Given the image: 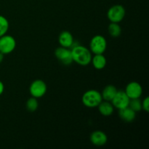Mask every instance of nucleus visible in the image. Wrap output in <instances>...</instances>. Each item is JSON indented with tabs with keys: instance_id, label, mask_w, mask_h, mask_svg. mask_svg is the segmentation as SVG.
Instances as JSON below:
<instances>
[{
	"instance_id": "nucleus-10",
	"label": "nucleus",
	"mask_w": 149,
	"mask_h": 149,
	"mask_svg": "<svg viewBox=\"0 0 149 149\" xmlns=\"http://www.w3.org/2000/svg\"><path fill=\"white\" fill-rule=\"evenodd\" d=\"M90 142L95 146H103L108 142V136L101 130H95L91 133L90 136Z\"/></svg>"
},
{
	"instance_id": "nucleus-8",
	"label": "nucleus",
	"mask_w": 149,
	"mask_h": 149,
	"mask_svg": "<svg viewBox=\"0 0 149 149\" xmlns=\"http://www.w3.org/2000/svg\"><path fill=\"white\" fill-rule=\"evenodd\" d=\"M130 100L125 90H118L114 97L112 99L111 103L113 104L114 109L120 110V109L126 108L129 106Z\"/></svg>"
},
{
	"instance_id": "nucleus-21",
	"label": "nucleus",
	"mask_w": 149,
	"mask_h": 149,
	"mask_svg": "<svg viewBox=\"0 0 149 149\" xmlns=\"http://www.w3.org/2000/svg\"><path fill=\"white\" fill-rule=\"evenodd\" d=\"M4 91V84H3L2 81L0 80V96L3 94Z\"/></svg>"
},
{
	"instance_id": "nucleus-12",
	"label": "nucleus",
	"mask_w": 149,
	"mask_h": 149,
	"mask_svg": "<svg viewBox=\"0 0 149 149\" xmlns=\"http://www.w3.org/2000/svg\"><path fill=\"white\" fill-rule=\"evenodd\" d=\"M97 109H98L99 113L103 116H111L114 111V107L111 102L103 100L97 106Z\"/></svg>"
},
{
	"instance_id": "nucleus-17",
	"label": "nucleus",
	"mask_w": 149,
	"mask_h": 149,
	"mask_svg": "<svg viewBox=\"0 0 149 149\" xmlns=\"http://www.w3.org/2000/svg\"><path fill=\"white\" fill-rule=\"evenodd\" d=\"M26 107L29 111L34 112L36 111L39 107V102H38L37 98L33 97H31L30 98L28 99L26 103Z\"/></svg>"
},
{
	"instance_id": "nucleus-18",
	"label": "nucleus",
	"mask_w": 149,
	"mask_h": 149,
	"mask_svg": "<svg viewBox=\"0 0 149 149\" xmlns=\"http://www.w3.org/2000/svg\"><path fill=\"white\" fill-rule=\"evenodd\" d=\"M9 27L10 23L8 20L3 15H0V37L7 33Z\"/></svg>"
},
{
	"instance_id": "nucleus-15",
	"label": "nucleus",
	"mask_w": 149,
	"mask_h": 149,
	"mask_svg": "<svg viewBox=\"0 0 149 149\" xmlns=\"http://www.w3.org/2000/svg\"><path fill=\"white\" fill-rule=\"evenodd\" d=\"M118 90L114 85L112 84H109V85L106 86L104 89L103 90L101 93L102 97H103V100H106V101H111L112 99L114 97L115 95L117 93Z\"/></svg>"
},
{
	"instance_id": "nucleus-1",
	"label": "nucleus",
	"mask_w": 149,
	"mask_h": 149,
	"mask_svg": "<svg viewBox=\"0 0 149 149\" xmlns=\"http://www.w3.org/2000/svg\"><path fill=\"white\" fill-rule=\"evenodd\" d=\"M71 51L73 62L81 66H86L90 64L93 55L90 49L74 41V45L71 47Z\"/></svg>"
},
{
	"instance_id": "nucleus-3",
	"label": "nucleus",
	"mask_w": 149,
	"mask_h": 149,
	"mask_svg": "<svg viewBox=\"0 0 149 149\" xmlns=\"http://www.w3.org/2000/svg\"><path fill=\"white\" fill-rule=\"evenodd\" d=\"M107 49V41L102 35H95L90 42V50L94 55L103 54Z\"/></svg>"
},
{
	"instance_id": "nucleus-16",
	"label": "nucleus",
	"mask_w": 149,
	"mask_h": 149,
	"mask_svg": "<svg viewBox=\"0 0 149 149\" xmlns=\"http://www.w3.org/2000/svg\"><path fill=\"white\" fill-rule=\"evenodd\" d=\"M108 31L110 36L113 38H117L122 33V28L117 23H111L109 24Z\"/></svg>"
},
{
	"instance_id": "nucleus-20",
	"label": "nucleus",
	"mask_w": 149,
	"mask_h": 149,
	"mask_svg": "<svg viewBox=\"0 0 149 149\" xmlns=\"http://www.w3.org/2000/svg\"><path fill=\"white\" fill-rule=\"evenodd\" d=\"M142 110L145 111L146 112L149 111V97L148 96H146L142 101Z\"/></svg>"
},
{
	"instance_id": "nucleus-4",
	"label": "nucleus",
	"mask_w": 149,
	"mask_h": 149,
	"mask_svg": "<svg viewBox=\"0 0 149 149\" xmlns=\"http://www.w3.org/2000/svg\"><path fill=\"white\" fill-rule=\"evenodd\" d=\"M126 15V10L121 4H115L109 9L107 17L111 23H119L123 20Z\"/></svg>"
},
{
	"instance_id": "nucleus-11",
	"label": "nucleus",
	"mask_w": 149,
	"mask_h": 149,
	"mask_svg": "<svg viewBox=\"0 0 149 149\" xmlns=\"http://www.w3.org/2000/svg\"><path fill=\"white\" fill-rule=\"evenodd\" d=\"M74 39L72 33L68 31H63L61 32L58 36V43L63 47L71 49L74 45Z\"/></svg>"
},
{
	"instance_id": "nucleus-5",
	"label": "nucleus",
	"mask_w": 149,
	"mask_h": 149,
	"mask_svg": "<svg viewBox=\"0 0 149 149\" xmlns=\"http://www.w3.org/2000/svg\"><path fill=\"white\" fill-rule=\"evenodd\" d=\"M16 47V40L13 36L4 34L0 37V52L7 55L15 50Z\"/></svg>"
},
{
	"instance_id": "nucleus-7",
	"label": "nucleus",
	"mask_w": 149,
	"mask_h": 149,
	"mask_svg": "<svg viewBox=\"0 0 149 149\" xmlns=\"http://www.w3.org/2000/svg\"><path fill=\"white\" fill-rule=\"evenodd\" d=\"M55 56L62 64L69 65L73 63L71 49L60 47L55 50Z\"/></svg>"
},
{
	"instance_id": "nucleus-22",
	"label": "nucleus",
	"mask_w": 149,
	"mask_h": 149,
	"mask_svg": "<svg viewBox=\"0 0 149 149\" xmlns=\"http://www.w3.org/2000/svg\"><path fill=\"white\" fill-rule=\"evenodd\" d=\"M4 55H3L2 53L0 52V63H1L3 61V60H4Z\"/></svg>"
},
{
	"instance_id": "nucleus-14",
	"label": "nucleus",
	"mask_w": 149,
	"mask_h": 149,
	"mask_svg": "<svg viewBox=\"0 0 149 149\" xmlns=\"http://www.w3.org/2000/svg\"><path fill=\"white\" fill-rule=\"evenodd\" d=\"M96 70H102L106 67L107 60L103 54H96L92 57L91 63Z\"/></svg>"
},
{
	"instance_id": "nucleus-2",
	"label": "nucleus",
	"mask_w": 149,
	"mask_h": 149,
	"mask_svg": "<svg viewBox=\"0 0 149 149\" xmlns=\"http://www.w3.org/2000/svg\"><path fill=\"white\" fill-rule=\"evenodd\" d=\"M103 100L101 93L96 90H89L83 94L81 102L84 106L87 108L97 107L100 102Z\"/></svg>"
},
{
	"instance_id": "nucleus-9",
	"label": "nucleus",
	"mask_w": 149,
	"mask_h": 149,
	"mask_svg": "<svg viewBox=\"0 0 149 149\" xmlns=\"http://www.w3.org/2000/svg\"><path fill=\"white\" fill-rule=\"evenodd\" d=\"M125 92L130 99L140 98L143 94V87L138 81H131L126 86Z\"/></svg>"
},
{
	"instance_id": "nucleus-19",
	"label": "nucleus",
	"mask_w": 149,
	"mask_h": 149,
	"mask_svg": "<svg viewBox=\"0 0 149 149\" xmlns=\"http://www.w3.org/2000/svg\"><path fill=\"white\" fill-rule=\"evenodd\" d=\"M128 106L137 113L142 110V101L140 98L130 99Z\"/></svg>"
},
{
	"instance_id": "nucleus-6",
	"label": "nucleus",
	"mask_w": 149,
	"mask_h": 149,
	"mask_svg": "<svg viewBox=\"0 0 149 149\" xmlns=\"http://www.w3.org/2000/svg\"><path fill=\"white\" fill-rule=\"evenodd\" d=\"M47 87L43 80L36 79L32 81L29 87V93L31 97L36 98H41L46 94Z\"/></svg>"
},
{
	"instance_id": "nucleus-13",
	"label": "nucleus",
	"mask_w": 149,
	"mask_h": 149,
	"mask_svg": "<svg viewBox=\"0 0 149 149\" xmlns=\"http://www.w3.org/2000/svg\"><path fill=\"white\" fill-rule=\"evenodd\" d=\"M119 116L124 122H132L136 118V112L134 111L132 109L127 106L126 108L119 110Z\"/></svg>"
}]
</instances>
